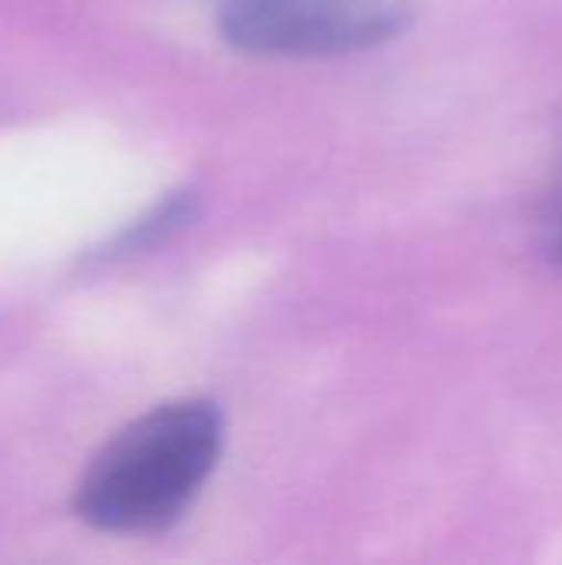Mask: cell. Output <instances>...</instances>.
<instances>
[{
    "instance_id": "cell-2",
    "label": "cell",
    "mask_w": 562,
    "mask_h": 565,
    "mask_svg": "<svg viewBox=\"0 0 562 565\" xmlns=\"http://www.w3.org/2000/svg\"><path fill=\"white\" fill-rule=\"evenodd\" d=\"M414 13V0H219L215 20L245 53L338 56L397 40Z\"/></svg>"
},
{
    "instance_id": "cell-4",
    "label": "cell",
    "mask_w": 562,
    "mask_h": 565,
    "mask_svg": "<svg viewBox=\"0 0 562 565\" xmlns=\"http://www.w3.org/2000/svg\"><path fill=\"white\" fill-rule=\"evenodd\" d=\"M547 255H550L553 268L562 275V156L560 175H556L553 199H550V212H547Z\"/></svg>"
},
{
    "instance_id": "cell-3",
    "label": "cell",
    "mask_w": 562,
    "mask_h": 565,
    "mask_svg": "<svg viewBox=\"0 0 562 565\" xmlns=\"http://www.w3.org/2000/svg\"><path fill=\"white\" fill-rule=\"evenodd\" d=\"M195 215H199V195L195 192H179V195L166 199L156 212L139 218L129 232H123L116 248L119 252H139V248H152L159 242H169L176 232L192 225Z\"/></svg>"
},
{
    "instance_id": "cell-1",
    "label": "cell",
    "mask_w": 562,
    "mask_h": 565,
    "mask_svg": "<svg viewBox=\"0 0 562 565\" xmlns=\"http://www.w3.org/2000/svg\"><path fill=\"white\" fill-rule=\"evenodd\" d=\"M222 414L209 401L156 407L123 427L86 467L76 513L103 533L172 526L219 463Z\"/></svg>"
}]
</instances>
